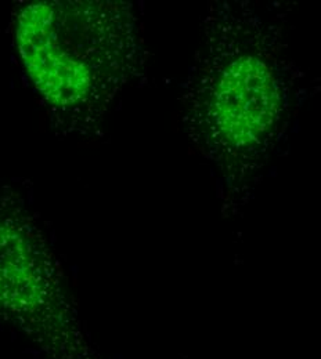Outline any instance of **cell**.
<instances>
[{
    "label": "cell",
    "instance_id": "cell-2",
    "mask_svg": "<svg viewBox=\"0 0 321 359\" xmlns=\"http://www.w3.org/2000/svg\"><path fill=\"white\" fill-rule=\"evenodd\" d=\"M37 225L20 208L0 210V316L41 337L74 320L60 272Z\"/></svg>",
    "mask_w": 321,
    "mask_h": 359
},
{
    "label": "cell",
    "instance_id": "cell-1",
    "mask_svg": "<svg viewBox=\"0 0 321 359\" xmlns=\"http://www.w3.org/2000/svg\"><path fill=\"white\" fill-rule=\"evenodd\" d=\"M14 43L53 125L89 135L128 78L132 34L119 6L37 0L18 7Z\"/></svg>",
    "mask_w": 321,
    "mask_h": 359
}]
</instances>
